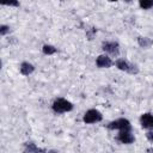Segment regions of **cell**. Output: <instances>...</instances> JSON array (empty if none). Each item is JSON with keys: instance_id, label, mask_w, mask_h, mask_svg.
I'll return each instance as SVG.
<instances>
[{"instance_id": "cell-2", "label": "cell", "mask_w": 153, "mask_h": 153, "mask_svg": "<svg viewBox=\"0 0 153 153\" xmlns=\"http://www.w3.org/2000/svg\"><path fill=\"white\" fill-rule=\"evenodd\" d=\"M108 128L109 129H120L121 131H130L131 129V126H130V122L126 118H118L116 121H112L108 124Z\"/></svg>"}, {"instance_id": "cell-17", "label": "cell", "mask_w": 153, "mask_h": 153, "mask_svg": "<svg viewBox=\"0 0 153 153\" xmlns=\"http://www.w3.org/2000/svg\"><path fill=\"white\" fill-rule=\"evenodd\" d=\"M146 137L148 139L149 142H153V131H147L146 133Z\"/></svg>"}, {"instance_id": "cell-13", "label": "cell", "mask_w": 153, "mask_h": 153, "mask_svg": "<svg viewBox=\"0 0 153 153\" xmlns=\"http://www.w3.org/2000/svg\"><path fill=\"white\" fill-rule=\"evenodd\" d=\"M139 5H140L141 8L148 10V8L153 7V1H152V0H140V1H139Z\"/></svg>"}, {"instance_id": "cell-10", "label": "cell", "mask_w": 153, "mask_h": 153, "mask_svg": "<svg viewBox=\"0 0 153 153\" xmlns=\"http://www.w3.org/2000/svg\"><path fill=\"white\" fill-rule=\"evenodd\" d=\"M116 67H117L118 69H121V71L128 72V69H129V62H127V61L123 60V59H118V60L116 61Z\"/></svg>"}, {"instance_id": "cell-5", "label": "cell", "mask_w": 153, "mask_h": 153, "mask_svg": "<svg viewBox=\"0 0 153 153\" xmlns=\"http://www.w3.org/2000/svg\"><path fill=\"white\" fill-rule=\"evenodd\" d=\"M140 122L142 128L145 129H153V115L152 114H143L140 117Z\"/></svg>"}, {"instance_id": "cell-7", "label": "cell", "mask_w": 153, "mask_h": 153, "mask_svg": "<svg viewBox=\"0 0 153 153\" xmlns=\"http://www.w3.org/2000/svg\"><path fill=\"white\" fill-rule=\"evenodd\" d=\"M117 140L121 141L122 143L129 145V143L134 142L135 137H134V135H133L130 131H120V134H118V136H117Z\"/></svg>"}, {"instance_id": "cell-19", "label": "cell", "mask_w": 153, "mask_h": 153, "mask_svg": "<svg viewBox=\"0 0 153 153\" xmlns=\"http://www.w3.org/2000/svg\"><path fill=\"white\" fill-rule=\"evenodd\" d=\"M147 153H153V148H147Z\"/></svg>"}, {"instance_id": "cell-18", "label": "cell", "mask_w": 153, "mask_h": 153, "mask_svg": "<svg viewBox=\"0 0 153 153\" xmlns=\"http://www.w3.org/2000/svg\"><path fill=\"white\" fill-rule=\"evenodd\" d=\"M5 5H6V6H19V2H17V1H12V2H6Z\"/></svg>"}, {"instance_id": "cell-1", "label": "cell", "mask_w": 153, "mask_h": 153, "mask_svg": "<svg viewBox=\"0 0 153 153\" xmlns=\"http://www.w3.org/2000/svg\"><path fill=\"white\" fill-rule=\"evenodd\" d=\"M72 109H73V104L63 98H59L53 103V110L57 114L67 112V111H71Z\"/></svg>"}, {"instance_id": "cell-11", "label": "cell", "mask_w": 153, "mask_h": 153, "mask_svg": "<svg viewBox=\"0 0 153 153\" xmlns=\"http://www.w3.org/2000/svg\"><path fill=\"white\" fill-rule=\"evenodd\" d=\"M37 149H38V147L33 142H25V145H24V152L25 153H36Z\"/></svg>"}, {"instance_id": "cell-16", "label": "cell", "mask_w": 153, "mask_h": 153, "mask_svg": "<svg viewBox=\"0 0 153 153\" xmlns=\"http://www.w3.org/2000/svg\"><path fill=\"white\" fill-rule=\"evenodd\" d=\"M96 31H97V30H96L94 27L90 29V30L86 32V35H87V38H88V39H92V38H93V36H94V33H96Z\"/></svg>"}, {"instance_id": "cell-3", "label": "cell", "mask_w": 153, "mask_h": 153, "mask_svg": "<svg viewBox=\"0 0 153 153\" xmlns=\"http://www.w3.org/2000/svg\"><path fill=\"white\" fill-rule=\"evenodd\" d=\"M102 118H103V116H102V114H100L98 110H96V109H90V110H87V111L85 112V115H84V117H82V121H84L85 123L90 124V123L99 122V121H102Z\"/></svg>"}, {"instance_id": "cell-8", "label": "cell", "mask_w": 153, "mask_h": 153, "mask_svg": "<svg viewBox=\"0 0 153 153\" xmlns=\"http://www.w3.org/2000/svg\"><path fill=\"white\" fill-rule=\"evenodd\" d=\"M33 69H35V67H33L31 63H29V62H23V63L20 65V73H22L23 75H29V74H31V73L33 72Z\"/></svg>"}, {"instance_id": "cell-6", "label": "cell", "mask_w": 153, "mask_h": 153, "mask_svg": "<svg viewBox=\"0 0 153 153\" xmlns=\"http://www.w3.org/2000/svg\"><path fill=\"white\" fill-rule=\"evenodd\" d=\"M96 63H97V66L99 68H109V67L112 66L111 59L109 56H106V55H99L97 57V60H96Z\"/></svg>"}, {"instance_id": "cell-14", "label": "cell", "mask_w": 153, "mask_h": 153, "mask_svg": "<svg viewBox=\"0 0 153 153\" xmlns=\"http://www.w3.org/2000/svg\"><path fill=\"white\" fill-rule=\"evenodd\" d=\"M139 72V68L136 65H133V63H129V69H128V73L130 74H136Z\"/></svg>"}, {"instance_id": "cell-9", "label": "cell", "mask_w": 153, "mask_h": 153, "mask_svg": "<svg viewBox=\"0 0 153 153\" xmlns=\"http://www.w3.org/2000/svg\"><path fill=\"white\" fill-rule=\"evenodd\" d=\"M137 43L141 48H148L149 45L153 44V41L151 38H147V37H139L137 38Z\"/></svg>"}, {"instance_id": "cell-4", "label": "cell", "mask_w": 153, "mask_h": 153, "mask_svg": "<svg viewBox=\"0 0 153 153\" xmlns=\"http://www.w3.org/2000/svg\"><path fill=\"white\" fill-rule=\"evenodd\" d=\"M102 49L111 56H118L120 54V47L116 42H104L102 44Z\"/></svg>"}, {"instance_id": "cell-15", "label": "cell", "mask_w": 153, "mask_h": 153, "mask_svg": "<svg viewBox=\"0 0 153 153\" xmlns=\"http://www.w3.org/2000/svg\"><path fill=\"white\" fill-rule=\"evenodd\" d=\"M8 30H10V27H8L7 25H1V26H0V35H1V36H5V35L8 32Z\"/></svg>"}, {"instance_id": "cell-12", "label": "cell", "mask_w": 153, "mask_h": 153, "mask_svg": "<svg viewBox=\"0 0 153 153\" xmlns=\"http://www.w3.org/2000/svg\"><path fill=\"white\" fill-rule=\"evenodd\" d=\"M42 51L45 54V55H51V54H55L56 53V48L50 45V44H44L43 48H42Z\"/></svg>"}]
</instances>
